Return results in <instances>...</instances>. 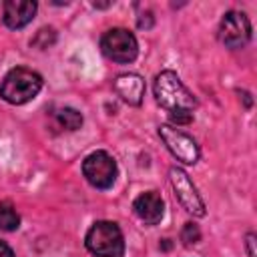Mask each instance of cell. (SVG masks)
<instances>
[{
  "label": "cell",
  "instance_id": "9a60e30c",
  "mask_svg": "<svg viewBox=\"0 0 257 257\" xmlns=\"http://www.w3.org/2000/svg\"><path fill=\"white\" fill-rule=\"evenodd\" d=\"M52 42H54V30H52V28H40V30H38V34H36V36H34V40H32V44L40 46L42 50H44V48H48Z\"/></svg>",
  "mask_w": 257,
  "mask_h": 257
},
{
  "label": "cell",
  "instance_id": "e0dca14e",
  "mask_svg": "<svg viewBox=\"0 0 257 257\" xmlns=\"http://www.w3.org/2000/svg\"><path fill=\"white\" fill-rule=\"evenodd\" d=\"M245 245H247V253H249V257H257V253H255V233H247V237H245Z\"/></svg>",
  "mask_w": 257,
  "mask_h": 257
},
{
  "label": "cell",
  "instance_id": "5bb4252c",
  "mask_svg": "<svg viewBox=\"0 0 257 257\" xmlns=\"http://www.w3.org/2000/svg\"><path fill=\"white\" fill-rule=\"evenodd\" d=\"M181 241L185 247H191V245H197L201 241V231L195 223H185L183 231H181Z\"/></svg>",
  "mask_w": 257,
  "mask_h": 257
},
{
  "label": "cell",
  "instance_id": "d6986e66",
  "mask_svg": "<svg viewBox=\"0 0 257 257\" xmlns=\"http://www.w3.org/2000/svg\"><path fill=\"white\" fill-rule=\"evenodd\" d=\"M92 6L94 8H106V6H110V2H92Z\"/></svg>",
  "mask_w": 257,
  "mask_h": 257
},
{
  "label": "cell",
  "instance_id": "7a4b0ae2",
  "mask_svg": "<svg viewBox=\"0 0 257 257\" xmlns=\"http://www.w3.org/2000/svg\"><path fill=\"white\" fill-rule=\"evenodd\" d=\"M42 88V78L38 72L28 70L24 66H16L8 70L0 84V96L10 104H24L32 100Z\"/></svg>",
  "mask_w": 257,
  "mask_h": 257
},
{
  "label": "cell",
  "instance_id": "9c48e42d",
  "mask_svg": "<svg viewBox=\"0 0 257 257\" xmlns=\"http://www.w3.org/2000/svg\"><path fill=\"white\" fill-rule=\"evenodd\" d=\"M133 209H135V215L147 223V225H157L161 219H163V213H165V203L161 199L159 193L155 191H147L143 195H139L133 203Z\"/></svg>",
  "mask_w": 257,
  "mask_h": 257
},
{
  "label": "cell",
  "instance_id": "4fadbf2b",
  "mask_svg": "<svg viewBox=\"0 0 257 257\" xmlns=\"http://www.w3.org/2000/svg\"><path fill=\"white\" fill-rule=\"evenodd\" d=\"M20 225V217L10 201L0 203V231H16Z\"/></svg>",
  "mask_w": 257,
  "mask_h": 257
},
{
  "label": "cell",
  "instance_id": "8fae6325",
  "mask_svg": "<svg viewBox=\"0 0 257 257\" xmlns=\"http://www.w3.org/2000/svg\"><path fill=\"white\" fill-rule=\"evenodd\" d=\"M114 90L124 102L139 106L143 102V96H145V80H143V76H139L135 72L120 74L114 80Z\"/></svg>",
  "mask_w": 257,
  "mask_h": 257
},
{
  "label": "cell",
  "instance_id": "6da1fadb",
  "mask_svg": "<svg viewBox=\"0 0 257 257\" xmlns=\"http://www.w3.org/2000/svg\"><path fill=\"white\" fill-rule=\"evenodd\" d=\"M153 90H155L157 102L169 112L175 124H189L193 120V110L197 106V100L189 92V88L181 82L177 72L173 70L159 72L155 76Z\"/></svg>",
  "mask_w": 257,
  "mask_h": 257
},
{
  "label": "cell",
  "instance_id": "ba28073f",
  "mask_svg": "<svg viewBox=\"0 0 257 257\" xmlns=\"http://www.w3.org/2000/svg\"><path fill=\"white\" fill-rule=\"evenodd\" d=\"M219 38L227 48H243L251 40V22L243 12H227L219 26Z\"/></svg>",
  "mask_w": 257,
  "mask_h": 257
},
{
  "label": "cell",
  "instance_id": "8992f818",
  "mask_svg": "<svg viewBox=\"0 0 257 257\" xmlns=\"http://www.w3.org/2000/svg\"><path fill=\"white\" fill-rule=\"evenodd\" d=\"M159 137L163 139L165 147L171 151L175 159H179L185 165H195L199 161V147L193 137L183 133L181 128H175L171 124H161L159 126Z\"/></svg>",
  "mask_w": 257,
  "mask_h": 257
},
{
  "label": "cell",
  "instance_id": "7c38bea8",
  "mask_svg": "<svg viewBox=\"0 0 257 257\" xmlns=\"http://www.w3.org/2000/svg\"><path fill=\"white\" fill-rule=\"evenodd\" d=\"M54 118H56L58 126L64 128V131H76L82 124V114L76 108H70V106H62V108L54 110Z\"/></svg>",
  "mask_w": 257,
  "mask_h": 257
},
{
  "label": "cell",
  "instance_id": "3957f363",
  "mask_svg": "<svg viewBox=\"0 0 257 257\" xmlns=\"http://www.w3.org/2000/svg\"><path fill=\"white\" fill-rule=\"evenodd\" d=\"M86 249L96 257H122L124 253V237L116 223L112 221H96L86 237Z\"/></svg>",
  "mask_w": 257,
  "mask_h": 257
},
{
  "label": "cell",
  "instance_id": "ac0fdd59",
  "mask_svg": "<svg viewBox=\"0 0 257 257\" xmlns=\"http://www.w3.org/2000/svg\"><path fill=\"white\" fill-rule=\"evenodd\" d=\"M0 257H16L14 251L10 249V245L4 243V241H0Z\"/></svg>",
  "mask_w": 257,
  "mask_h": 257
},
{
  "label": "cell",
  "instance_id": "277c9868",
  "mask_svg": "<svg viewBox=\"0 0 257 257\" xmlns=\"http://www.w3.org/2000/svg\"><path fill=\"white\" fill-rule=\"evenodd\" d=\"M100 48L102 52L114 60V62H120V64H126V62H133L139 54V44H137V38L133 32H128L126 28H112V30H106L100 38Z\"/></svg>",
  "mask_w": 257,
  "mask_h": 257
},
{
  "label": "cell",
  "instance_id": "5b68a950",
  "mask_svg": "<svg viewBox=\"0 0 257 257\" xmlns=\"http://www.w3.org/2000/svg\"><path fill=\"white\" fill-rule=\"evenodd\" d=\"M82 173L92 187L108 189L116 179V161L104 151H94L84 159Z\"/></svg>",
  "mask_w": 257,
  "mask_h": 257
},
{
  "label": "cell",
  "instance_id": "52a82bcc",
  "mask_svg": "<svg viewBox=\"0 0 257 257\" xmlns=\"http://www.w3.org/2000/svg\"><path fill=\"white\" fill-rule=\"evenodd\" d=\"M169 179H171V185H173V191L179 199V203L183 205V209L187 213H191L193 217H203L205 215V203L201 199V195L197 193L193 181L189 179V175L179 169V167H173L169 171Z\"/></svg>",
  "mask_w": 257,
  "mask_h": 257
},
{
  "label": "cell",
  "instance_id": "30bf717a",
  "mask_svg": "<svg viewBox=\"0 0 257 257\" xmlns=\"http://www.w3.org/2000/svg\"><path fill=\"white\" fill-rule=\"evenodd\" d=\"M36 14V2L28 0H8L4 4V24L12 30L24 28Z\"/></svg>",
  "mask_w": 257,
  "mask_h": 257
},
{
  "label": "cell",
  "instance_id": "2e32d148",
  "mask_svg": "<svg viewBox=\"0 0 257 257\" xmlns=\"http://www.w3.org/2000/svg\"><path fill=\"white\" fill-rule=\"evenodd\" d=\"M153 22H155V20H153V12H151V10L139 14V28H151Z\"/></svg>",
  "mask_w": 257,
  "mask_h": 257
}]
</instances>
